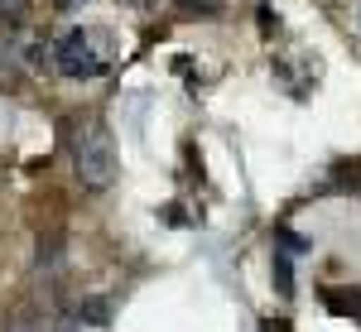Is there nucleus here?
I'll return each mask as SVG.
<instances>
[{"instance_id":"6","label":"nucleus","mask_w":361,"mask_h":332,"mask_svg":"<svg viewBox=\"0 0 361 332\" xmlns=\"http://www.w3.org/2000/svg\"><path fill=\"white\" fill-rule=\"evenodd\" d=\"M5 332H54V323H39V318H15Z\"/></svg>"},{"instance_id":"4","label":"nucleus","mask_w":361,"mask_h":332,"mask_svg":"<svg viewBox=\"0 0 361 332\" xmlns=\"http://www.w3.org/2000/svg\"><path fill=\"white\" fill-rule=\"evenodd\" d=\"M25 10H29V0H0V29L15 25V20H25Z\"/></svg>"},{"instance_id":"3","label":"nucleus","mask_w":361,"mask_h":332,"mask_svg":"<svg viewBox=\"0 0 361 332\" xmlns=\"http://www.w3.org/2000/svg\"><path fill=\"white\" fill-rule=\"evenodd\" d=\"M323 304L342 313V318H357L361 323V289H323Z\"/></svg>"},{"instance_id":"1","label":"nucleus","mask_w":361,"mask_h":332,"mask_svg":"<svg viewBox=\"0 0 361 332\" xmlns=\"http://www.w3.org/2000/svg\"><path fill=\"white\" fill-rule=\"evenodd\" d=\"M68 154H73V168H78L82 188L106 193L116 183V145H111V130L97 116H73L68 121Z\"/></svg>"},{"instance_id":"8","label":"nucleus","mask_w":361,"mask_h":332,"mask_svg":"<svg viewBox=\"0 0 361 332\" xmlns=\"http://www.w3.org/2000/svg\"><path fill=\"white\" fill-rule=\"evenodd\" d=\"M58 5H63V10H73V5H82V0H58Z\"/></svg>"},{"instance_id":"5","label":"nucleus","mask_w":361,"mask_h":332,"mask_svg":"<svg viewBox=\"0 0 361 332\" xmlns=\"http://www.w3.org/2000/svg\"><path fill=\"white\" fill-rule=\"evenodd\" d=\"M275 284H279V294H289V289H294V275H289V255H275Z\"/></svg>"},{"instance_id":"7","label":"nucleus","mask_w":361,"mask_h":332,"mask_svg":"<svg viewBox=\"0 0 361 332\" xmlns=\"http://www.w3.org/2000/svg\"><path fill=\"white\" fill-rule=\"evenodd\" d=\"M178 5H183V10H202V15H212L222 0H178Z\"/></svg>"},{"instance_id":"2","label":"nucleus","mask_w":361,"mask_h":332,"mask_svg":"<svg viewBox=\"0 0 361 332\" xmlns=\"http://www.w3.org/2000/svg\"><path fill=\"white\" fill-rule=\"evenodd\" d=\"M54 63H58L63 78H78V82H92V78H102V73L111 68V58L102 49L97 29H68L54 44Z\"/></svg>"}]
</instances>
